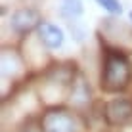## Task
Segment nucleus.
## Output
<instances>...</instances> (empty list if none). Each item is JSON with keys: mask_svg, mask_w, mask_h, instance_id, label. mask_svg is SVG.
<instances>
[{"mask_svg": "<svg viewBox=\"0 0 132 132\" xmlns=\"http://www.w3.org/2000/svg\"><path fill=\"white\" fill-rule=\"evenodd\" d=\"M42 132H75V119L63 109H50L40 119Z\"/></svg>", "mask_w": 132, "mask_h": 132, "instance_id": "obj_3", "label": "nucleus"}, {"mask_svg": "<svg viewBox=\"0 0 132 132\" xmlns=\"http://www.w3.org/2000/svg\"><path fill=\"white\" fill-rule=\"evenodd\" d=\"M130 21H132V12H130Z\"/></svg>", "mask_w": 132, "mask_h": 132, "instance_id": "obj_11", "label": "nucleus"}, {"mask_svg": "<svg viewBox=\"0 0 132 132\" xmlns=\"http://www.w3.org/2000/svg\"><path fill=\"white\" fill-rule=\"evenodd\" d=\"M103 117H105L107 125H125L132 119V100L126 98H117L105 103L103 107Z\"/></svg>", "mask_w": 132, "mask_h": 132, "instance_id": "obj_5", "label": "nucleus"}, {"mask_svg": "<svg viewBox=\"0 0 132 132\" xmlns=\"http://www.w3.org/2000/svg\"><path fill=\"white\" fill-rule=\"evenodd\" d=\"M75 84V65L61 63L52 67L40 84V96L46 102H57L67 94V90Z\"/></svg>", "mask_w": 132, "mask_h": 132, "instance_id": "obj_2", "label": "nucleus"}, {"mask_svg": "<svg viewBox=\"0 0 132 132\" xmlns=\"http://www.w3.org/2000/svg\"><path fill=\"white\" fill-rule=\"evenodd\" d=\"M38 38L42 40V44L50 50H56L63 44V31L60 29L57 25H52V23H46L42 21L38 27Z\"/></svg>", "mask_w": 132, "mask_h": 132, "instance_id": "obj_7", "label": "nucleus"}, {"mask_svg": "<svg viewBox=\"0 0 132 132\" xmlns=\"http://www.w3.org/2000/svg\"><path fill=\"white\" fill-rule=\"evenodd\" d=\"M71 100L75 103H86L90 100V90H88V86L84 84L82 79H79L75 84H73V88H71Z\"/></svg>", "mask_w": 132, "mask_h": 132, "instance_id": "obj_8", "label": "nucleus"}, {"mask_svg": "<svg viewBox=\"0 0 132 132\" xmlns=\"http://www.w3.org/2000/svg\"><path fill=\"white\" fill-rule=\"evenodd\" d=\"M40 13L33 10V8H17L15 12L12 13L10 17V27L13 33L17 35H27L35 29V27H40Z\"/></svg>", "mask_w": 132, "mask_h": 132, "instance_id": "obj_4", "label": "nucleus"}, {"mask_svg": "<svg viewBox=\"0 0 132 132\" xmlns=\"http://www.w3.org/2000/svg\"><path fill=\"white\" fill-rule=\"evenodd\" d=\"M0 65H2V79H15V77L23 71V60H21V56L12 48L2 50Z\"/></svg>", "mask_w": 132, "mask_h": 132, "instance_id": "obj_6", "label": "nucleus"}, {"mask_svg": "<svg viewBox=\"0 0 132 132\" xmlns=\"http://www.w3.org/2000/svg\"><path fill=\"white\" fill-rule=\"evenodd\" d=\"M63 13H65L67 17H79L80 13H82V6H80L79 0H63V6H61Z\"/></svg>", "mask_w": 132, "mask_h": 132, "instance_id": "obj_9", "label": "nucleus"}, {"mask_svg": "<svg viewBox=\"0 0 132 132\" xmlns=\"http://www.w3.org/2000/svg\"><path fill=\"white\" fill-rule=\"evenodd\" d=\"M103 65H102V88L105 92H121L128 86L132 79V63L125 50L103 46Z\"/></svg>", "mask_w": 132, "mask_h": 132, "instance_id": "obj_1", "label": "nucleus"}, {"mask_svg": "<svg viewBox=\"0 0 132 132\" xmlns=\"http://www.w3.org/2000/svg\"><path fill=\"white\" fill-rule=\"evenodd\" d=\"M98 4L102 8H105L109 13H121L122 12V6L119 0H98Z\"/></svg>", "mask_w": 132, "mask_h": 132, "instance_id": "obj_10", "label": "nucleus"}]
</instances>
